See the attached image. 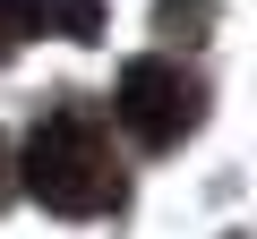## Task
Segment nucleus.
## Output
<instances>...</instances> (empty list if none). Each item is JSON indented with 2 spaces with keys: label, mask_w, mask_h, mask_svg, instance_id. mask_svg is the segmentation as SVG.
Here are the masks:
<instances>
[{
  "label": "nucleus",
  "mask_w": 257,
  "mask_h": 239,
  "mask_svg": "<svg viewBox=\"0 0 257 239\" xmlns=\"http://www.w3.org/2000/svg\"><path fill=\"white\" fill-rule=\"evenodd\" d=\"M111 111H120V128L138 137V146H180L197 120H206V77L180 68V60H120L111 77Z\"/></svg>",
  "instance_id": "2"
},
{
  "label": "nucleus",
  "mask_w": 257,
  "mask_h": 239,
  "mask_svg": "<svg viewBox=\"0 0 257 239\" xmlns=\"http://www.w3.org/2000/svg\"><path fill=\"white\" fill-rule=\"evenodd\" d=\"M18 180H26V196H35L43 214H69V222L128 205V171H120L111 137L94 128L86 111H43V128H35L26 154H18Z\"/></svg>",
  "instance_id": "1"
},
{
  "label": "nucleus",
  "mask_w": 257,
  "mask_h": 239,
  "mask_svg": "<svg viewBox=\"0 0 257 239\" xmlns=\"http://www.w3.org/2000/svg\"><path fill=\"white\" fill-rule=\"evenodd\" d=\"M18 34H26V0H0V60L18 52Z\"/></svg>",
  "instance_id": "5"
},
{
  "label": "nucleus",
  "mask_w": 257,
  "mask_h": 239,
  "mask_svg": "<svg viewBox=\"0 0 257 239\" xmlns=\"http://www.w3.org/2000/svg\"><path fill=\"white\" fill-rule=\"evenodd\" d=\"M155 34L163 43H206L214 34V0H163V9H155Z\"/></svg>",
  "instance_id": "4"
},
{
  "label": "nucleus",
  "mask_w": 257,
  "mask_h": 239,
  "mask_svg": "<svg viewBox=\"0 0 257 239\" xmlns=\"http://www.w3.org/2000/svg\"><path fill=\"white\" fill-rule=\"evenodd\" d=\"M26 34H60V43H103V0H26Z\"/></svg>",
  "instance_id": "3"
}]
</instances>
